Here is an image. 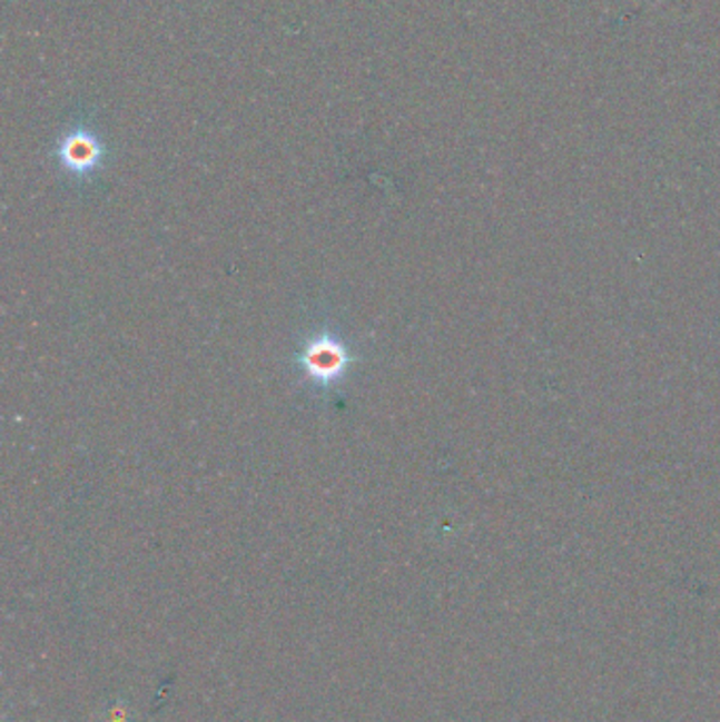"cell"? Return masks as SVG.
<instances>
[{"instance_id":"6da1fadb","label":"cell","mask_w":720,"mask_h":722,"mask_svg":"<svg viewBox=\"0 0 720 722\" xmlns=\"http://www.w3.org/2000/svg\"><path fill=\"white\" fill-rule=\"evenodd\" d=\"M58 155H60L63 169H68L70 174H77V176H85L100 166L103 146L96 133H91L85 127H77L63 136Z\"/></svg>"},{"instance_id":"7a4b0ae2","label":"cell","mask_w":720,"mask_h":722,"mask_svg":"<svg viewBox=\"0 0 720 722\" xmlns=\"http://www.w3.org/2000/svg\"><path fill=\"white\" fill-rule=\"evenodd\" d=\"M347 364H349V357H347V352L343 349V345L332 340L328 336L317 338L303 353L305 370H307L310 378H315L317 383H324V385L336 380L338 376H343Z\"/></svg>"}]
</instances>
